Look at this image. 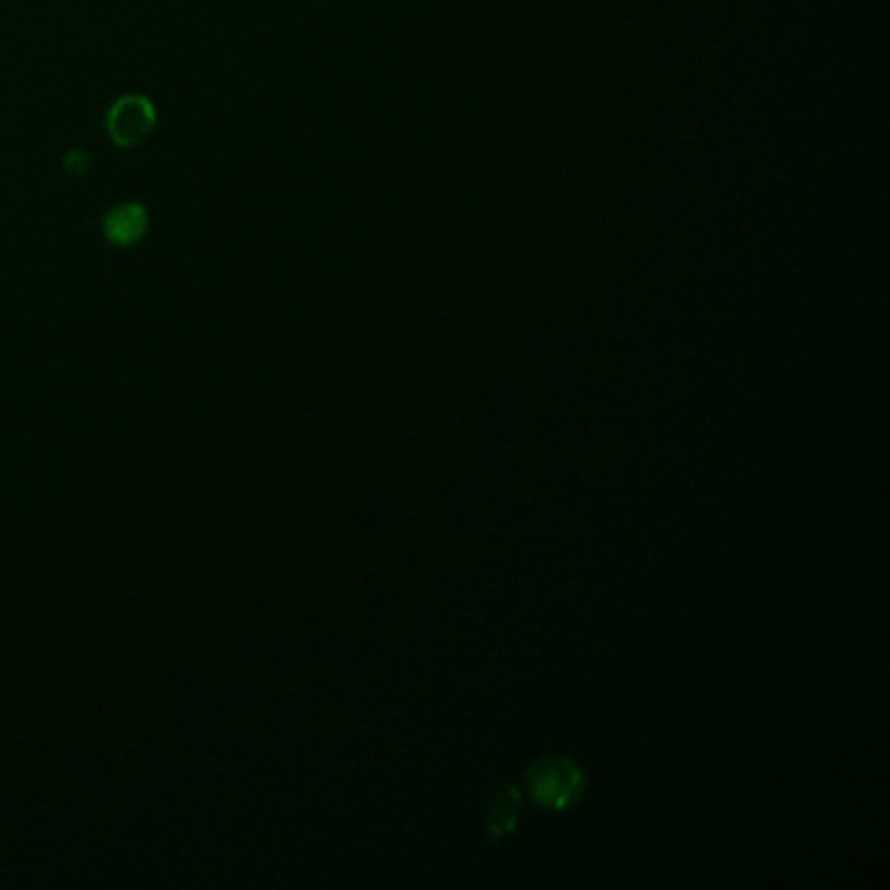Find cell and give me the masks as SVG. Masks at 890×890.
I'll return each instance as SVG.
<instances>
[{
  "mask_svg": "<svg viewBox=\"0 0 890 890\" xmlns=\"http://www.w3.org/2000/svg\"><path fill=\"white\" fill-rule=\"evenodd\" d=\"M63 170L71 172V176H82V172L89 170V155L82 152V149H68L63 155Z\"/></svg>",
  "mask_w": 890,
  "mask_h": 890,
  "instance_id": "cell-5",
  "label": "cell"
},
{
  "mask_svg": "<svg viewBox=\"0 0 890 890\" xmlns=\"http://www.w3.org/2000/svg\"><path fill=\"white\" fill-rule=\"evenodd\" d=\"M157 126V107L147 95H120L105 110V134L118 149H134Z\"/></svg>",
  "mask_w": 890,
  "mask_h": 890,
  "instance_id": "cell-2",
  "label": "cell"
},
{
  "mask_svg": "<svg viewBox=\"0 0 890 890\" xmlns=\"http://www.w3.org/2000/svg\"><path fill=\"white\" fill-rule=\"evenodd\" d=\"M522 809H526V796H522L520 788L505 786L501 792L494 796L491 804L486 809V833L491 838H505L509 833L517 830L520 825Z\"/></svg>",
  "mask_w": 890,
  "mask_h": 890,
  "instance_id": "cell-4",
  "label": "cell"
},
{
  "mask_svg": "<svg viewBox=\"0 0 890 890\" xmlns=\"http://www.w3.org/2000/svg\"><path fill=\"white\" fill-rule=\"evenodd\" d=\"M149 230V210L141 201H120L99 220V233L113 248H134Z\"/></svg>",
  "mask_w": 890,
  "mask_h": 890,
  "instance_id": "cell-3",
  "label": "cell"
},
{
  "mask_svg": "<svg viewBox=\"0 0 890 890\" xmlns=\"http://www.w3.org/2000/svg\"><path fill=\"white\" fill-rule=\"evenodd\" d=\"M528 794L543 809L564 813L585 794L587 778L583 767L566 755H543L526 771Z\"/></svg>",
  "mask_w": 890,
  "mask_h": 890,
  "instance_id": "cell-1",
  "label": "cell"
}]
</instances>
